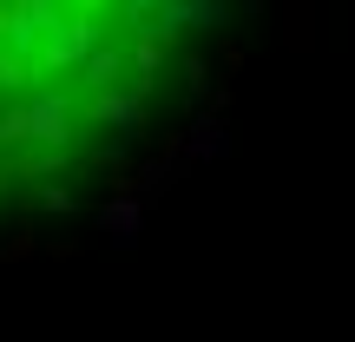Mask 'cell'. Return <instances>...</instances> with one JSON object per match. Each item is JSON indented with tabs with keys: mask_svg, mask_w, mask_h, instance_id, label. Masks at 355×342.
<instances>
[{
	"mask_svg": "<svg viewBox=\"0 0 355 342\" xmlns=\"http://www.w3.org/2000/svg\"><path fill=\"white\" fill-rule=\"evenodd\" d=\"M217 0H0V217L112 185L198 92Z\"/></svg>",
	"mask_w": 355,
	"mask_h": 342,
	"instance_id": "obj_1",
	"label": "cell"
}]
</instances>
